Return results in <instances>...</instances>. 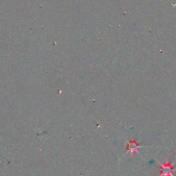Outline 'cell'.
Wrapping results in <instances>:
<instances>
[{
  "label": "cell",
  "instance_id": "1",
  "mask_svg": "<svg viewBox=\"0 0 176 176\" xmlns=\"http://www.w3.org/2000/svg\"><path fill=\"white\" fill-rule=\"evenodd\" d=\"M161 167H162V169H161L160 176H173V174L175 171L174 169L171 165H169L168 163H166V165H162Z\"/></svg>",
  "mask_w": 176,
  "mask_h": 176
},
{
  "label": "cell",
  "instance_id": "2",
  "mask_svg": "<svg viewBox=\"0 0 176 176\" xmlns=\"http://www.w3.org/2000/svg\"><path fill=\"white\" fill-rule=\"evenodd\" d=\"M139 147V146L138 145V144L136 142H131L130 143H129L128 145V151L131 152V154L134 153V152H136L138 150V148Z\"/></svg>",
  "mask_w": 176,
  "mask_h": 176
}]
</instances>
